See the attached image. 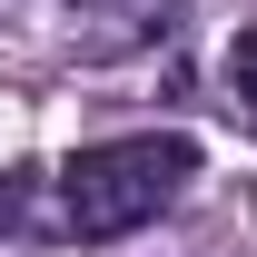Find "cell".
Returning a JSON list of instances; mask_svg holds the SVG:
<instances>
[{
  "label": "cell",
  "mask_w": 257,
  "mask_h": 257,
  "mask_svg": "<svg viewBox=\"0 0 257 257\" xmlns=\"http://www.w3.org/2000/svg\"><path fill=\"white\" fill-rule=\"evenodd\" d=\"M30 218V188H20V178H0V227H20Z\"/></svg>",
  "instance_id": "3"
},
{
  "label": "cell",
  "mask_w": 257,
  "mask_h": 257,
  "mask_svg": "<svg viewBox=\"0 0 257 257\" xmlns=\"http://www.w3.org/2000/svg\"><path fill=\"white\" fill-rule=\"evenodd\" d=\"M227 89H237V99H257V20L227 40Z\"/></svg>",
  "instance_id": "2"
},
{
  "label": "cell",
  "mask_w": 257,
  "mask_h": 257,
  "mask_svg": "<svg viewBox=\"0 0 257 257\" xmlns=\"http://www.w3.org/2000/svg\"><path fill=\"white\" fill-rule=\"evenodd\" d=\"M188 178H198V139H178V128H139V139L69 149V168H60V227L69 237H128V227L159 218Z\"/></svg>",
  "instance_id": "1"
}]
</instances>
